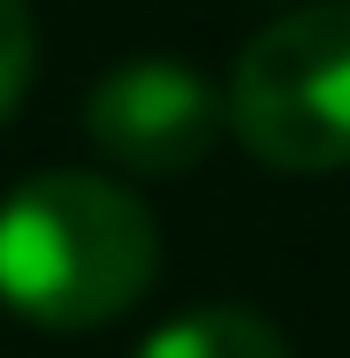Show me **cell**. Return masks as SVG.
I'll list each match as a JSON object with an SVG mask.
<instances>
[{"label":"cell","instance_id":"cell-1","mask_svg":"<svg viewBox=\"0 0 350 358\" xmlns=\"http://www.w3.org/2000/svg\"><path fill=\"white\" fill-rule=\"evenodd\" d=\"M160 275V229L138 191L46 168L0 199V305L31 328L84 336L138 305Z\"/></svg>","mask_w":350,"mask_h":358},{"label":"cell","instance_id":"cell-2","mask_svg":"<svg viewBox=\"0 0 350 358\" xmlns=\"http://www.w3.org/2000/svg\"><path fill=\"white\" fill-rule=\"evenodd\" d=\"M228 130L275 176L350 168V0H312L236 54Z\"/></svg>","mask_w":350,"mask_h":358},{"label":"cell","instance_id":"cell-3","mask_svg":"<svg viewBox=\"0 0 350 358\" xmlns=\"http://www.w3.org/2000/svg\"><path fill=\"white\" fill-rule=\"evenodd\" d=\"M84 130L99 160H115L122 176H183L221 145L228 92H213V76L175 54H138L92 84Z\"/></svg>","mask_w":350,"mask_h":358},{"label":"cell","instance_id":"cell-4","mask_svg":"<svg viewBox=\"0 0 350 358\" xmlns=\"http://www.w3.org/2000/svg\"><path fill=\"white\" fill-rule=\"evenodd\" d=\"M138 358H289V336L251 305H198L160 320L138 343Z\"/></svg>","mask_w":350,"mask_h":358},{"label":"cell","instance_id":"cell-5","mask_svg":"<svg viewBox=\"0 0 350 358\" xmlns=\"http://www.w3.org/2000/svg\"><path fill=\"white\" fill-rule=\"evenodd\" d=\"M31 62H38L31 8H23V0H0V122L23 107V92H31Z\"/></svg>","mask_w":350,"mask_h":358}]
</instances>
